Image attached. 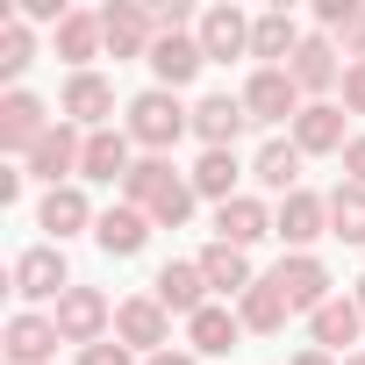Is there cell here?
<instances>
[{
  "label": "cell",
  "instance_id": "30",
  "mask_svg": "<svg viewBox=\"0 0 365 365\" xmlns=\"http://www.w3.org/2000/svg\"><path fill=\"white\" fill-rule=\"evenodd\" d=\"M187 179H194V194H201V201H215V208H222V201H237L244 165H237V150H201V165H194Z\"/></svg>",
  "mask_w": 365,
  "mask_h": 365
},
{
  "label": "cell",
  "instance_id": "4",
  "mask_svg": "<svg viewBox=\"0 0 365 365\" xmlns=\"http://www.w3.org/2000/svg\"><path fill=\"white\" fill-rule=\"evenodd\" d=\"M115 344H129V351H143V358L172 351V315L158 308V294H129V301H115Z\"/></svg>",
  "mask_w": 365,
  "mask_h": 365
},
{
  "label": "cell",
  "instance_id": "23",
  "mask_svg": "<svg viewBox=\"0 0 365 365\" xmlns=\"http://www.w3.org/2000/svg\"><path fill=\"white\" fill-rule=\"evenodd\" d=\"M201 65H208L201 36H158V43H150V72H158V86H165V93H179Z\"/></svg>",
  "mask_w": 365,
  "mask_h": 365
},
{
  "label": "cell",
  "instance_id": "21",
  "mask_svg": "<svg viewBox=\"0 0 365 365\" xmlns=\"http://www.w3.org/2000/svg\"><path fill=\"white\" fill-rule=\"evenodd\" d=\"M187 344H194V358H230V351L244 344V315L222 308V301H208V308L187 322Z\"/></svg>",
  "mask_w": 365,
  "mask_h": 365
},
{
  "label": "cell",
  "instance_id": "18",
  "mask_svg": "<svg viewBox=\"0 0 365 365\" xmlns=\"http://www.w3.org/2000/svg\"><path fill=\"white\" fill-rule=\"evenodd\" d=\"M58 322L51 315H36V308H22V315H8V365H51L58 358Z\"/></svg>",
  "mask_w": 365,
  "mask_h": 365
},
{
  "label": "cell",
  "instance_id": "40",
  "mask_svg": "<svg viewBox=\"0 0 365 365\" xmlns=\"http://www.w3.org/2000/svg\"><path fill=\"white\" fill-rule=\"evenodd\" d=\"M72 8H58V0H22V22H65Z\"/></svg>",
  "mask_w": 365,
  "mask_h": 365
},
{
  "label": "cell",
  "instance_id": "15",
  "mask_svg": "<svg viewBox=\"0 0 365 365\" xmlns=\"http://www.w3.org/2000/svg\"><path fill=\"white\" fill-rule=\"evenodd\" d=\"M194 36H201L208 65H230V58H251V15H244V8H208Z\"/></svg>",
  "mask_w": 365,
  "mask_h": 365
},
{
  "label": "cell",
  "instance_id": "19",
  "mask_svg": "<svg viewBox=\"0 0 365 365\" xmlns=\"http://www.w3.org/2000/svg\"><path fill=\"white\" fill-rule=\"evenodd\" d=\"M258 237H272V208H265L258 194H237V201H222V208H215V244L251 251Z\"/></svg>",
  "mask_w": 365,
  "mask_h": 365
},
{
  "label": "cell",
  "instance_id": "14",
  "mask_svg": "<svg viewBox=\"0 0 365 365\" xmlns=\"http://www.w3.org/2000/svg\"><path fill=\"white\" fill-rule=\"evenodd\" d=\"M294 86L308 93V101H322L329 86H344V51L329 43V36H301V51H294Z\"/></svg>",
  "mask_w": 365,
  "mask_h": 365
},
{
  "label": "cell",
  "instance_id": "44",
  "mask_svg": "<svg viewBox=\"0 0 365 365\" xmlns=\"http://www.w3.org/2000/svg\"><path fill=\"white\" fill-rule=\"evenodd\" d=\"M344 365H365V351H351V358H344Z\"/></svg>",
  "mask_w": 365,
  "mask_h": 365
},
{
  "label": "cell",
  "instance_id": "8",
  "mask_svg": "<svg viewBox=\"0 0 365 365\" xmlns=\"http://www.w3.org/2000/svg\"><path fill=\"white\" fill-rule=\"evenodd\" d=\"M244 108H251V122H301V108H308V93L294 86V72H251V86H244Z\"/></svg>",
  "mask_w": 365,
  "mask_h": 365
},
{
  "label": "cell",
  "instance_id": "20",
  "mask_svg": "<svg viewBox=\"0 0 365 365\" xmlns=\"http://www.w3.org/2000/svg\"><path fill=\"white\" fill-rule=\"evenodd\" d=\"M308 329H315V351L336 358V351H351V344L365 336V308H358L351 294H336V301H322V308L308 315Z\"/></svg>",
  "mask_w": 365,
  "mask_h": 365
},
{
  "label": "cell",
  "instance_id": "3",
  "mask_svg": "<svg viewBox=\"0 0 365 365\" xmlns=\"http://www.w3.org/2000/svg\"><path fill=\"white\" fill-rule=\"evenodd\" d=\"M79 158H86V129H72V122L58 115V122L43 129V143L22 158V172H29V179H43V187H72Z\"/></svg>",
  "mask_w": 365,
  "mask_h": 365
},
{
  "label": "cell",
  "instance_id": "37",
  "mask_svg": "<svg viewBox=\"0 0 365 365\" xmlns=\"http://www.w3.org/2000/svg\"><path fill=\"white\" fill-rule=\"evenodd\" d=\"M336 51H344V65H351V58H365V8H358V15L336 29Z\"/></svg>",
  "mask_w": 365,
  "mask_h": 365
},
{
  "label": "cell",
  "instance_id": "31",
  "mask_svg": "<svg viewBox=\"0 0 365 365\" xmlns=\"http://www.w3.org/2000/svg\"><path fill=\"white\" fill-rule=\"evenodd\" d=\"M237 315H244V329H251V336H272V329H287V315H294V308H287V294H279L272 279H258V287L237 301Z\"/></svg>",
  "mask_w": 365,
  "mask_h": 365
},
{
  "label": "cell",
  "instance_id": "7",
  "mask_svg": "<svg viewBox=\"0 0 365 365\" xmlns=\"http://www.w3.org/2000/svg\"><path fill=\"white\" fill-rule=\"evenodd\" d=\"M58 115L72 122V129H108V115H115V79H101V72H72L65 79V93H58Z\"/></svg>",
  "mask_w": 365,
  "mask_h": 365
},
{
  "label": "cell",
  "instance_id": "11",
  "mask_svg": "<svg viewBox=\"0 0 365 365\" xmlns=\"http://www.w3.org/2000/svg\"><path fill=\"white\" fill-rule=\"evenodd\" d=\"M272 237H279L287 251H308L315 237H329V201H322V194H308V187H301V194H287V201L272 208Z\"/></svg>",
  "mask_w": 365,
  "mask_h": 365
},
{
  "label": "cell",
  "instance_id": "9",
  "mask_svg": "<svg viewBox=\"0 0 365 365\" xmlns=\"http://www.w3.org/2000/svg\"><path fill=\"white\" fill-rule=\"evenodd\" d=\"M43 129H51V108H43L36 93H22V86H8V93H0V150L29 158V150L43 143Z\"/></svg>",
  "mask_w": 365,
  "mask_h": 365
},
{
  "label": "cell",
  "instance_id": "26",
  "mask_svg": "<svg viewBox=\"0 0 365 365\" xmlns=\"http://www.w3.org/2000/svg\"><path fill=\"white\" fill-rule=\"evenodd\" d=\"M179 179H187V172H179L172 158H136V165H129V179H122V201L150 215V208H158V201L179 187Z\"/></svg>",
  "mask_w": 365,
  "mask_h": 365
},
{
  "label": "cell",
  "instance_id": "39",
  "mask_svg": "<svg viewBox=\"0 0 365 365\" xmlns=\"http://www.w3.org/2000/svg\"><path fill=\"white\" fill-rule=\"evenodd\" d=\"M344 179H351V187H365V136L344 143Z\"/></svg>",
  "mask_w": 365,
  "mask_h": 365
},
{
  "label": "cell",
  "instance_id": "36",
  "mask_svg": "<svg viewBox=\"0 0 365 365\" xmlns=\"http://www.w3.org/2000/svg\"><path fill=\"white\" fill-rule=\"evenodd\" d=\"M344 115H365V58L344 65Z\"/></svg>",
  "mask_w": 365,
  "mask_h": 365
},
{
  "label": "cell",
  "instance_id": "13",
  "mask_svg": "<svg viewBox=\"0 0 365 365\" xmlns=\"http://www.w3.org/2000/svg\"><path fill=\"white\" fill-rule=\"evenodd\" d=\"M294 51H301V22H294L287 8H265V15L251 22V58H258V72H287Z\"/></svg>",
  "mask_w": 365,
  "mask_h": 365
},
{
  "label": "cell",
  "instance_id": "2",
  "mask_svg": "<svg viewBox=\"0 0 365 365\" xmlns=\"http://www.w3.org/2000/svg\"><path fill=\"white\" fill-rule=\"evenodd\" d=\"M8 279H15V294H22V301H51V308H58V301L72 294L65 244H29V251L15 258V272H8Z\"/></svg>",
  "mask_w": 365,
  "mask_h": 365
},
{
  "label": "cell",
  "instance_id": "16",
  "mask_svg": "<svg viewBox=\"0 0 365 365\" xmlns=\"http://www.w3.org/2000/svg\"><path fill=\"white\" fill-rule=\"evenodd\" d=\"M244 122H251V108H244V93H208V101L194 108V136H201L208 150H237V136H244Z\"/></svg>",
  "mask_w": 365,
  "mask_h": 365
},
{
  "label": "cell",
  "instance_id": "42",
  "mask_svg": "<svg viewBox=\"0 0 365 365\" xmlns=\"http://www.w3.org/2000/svg\"><path fill=\"white\" fill-rule=\"evenodd\" d=\"M294 365H344V358H329V351H315V344H308V351H294Z\"/></svg>",
  "mask_w": 365,
  "mask_h": 365
},
{
  "label": "cell",
  "instance_id": "24",
  "mask_svg": "<svg viewBox=\"0 0 365 365\" xmlns=\"http://www.w3.org/2000/svg\"><path fill=\"white\" fill-rule=\"evenodd\" d=\"M251 179H258L265 194H279V201L301 194V143H294V136H272V143L251 158Z\"/></svg>",
  "mask_w": 365,
  "mask_h": 365
},
{
  "label": "cell",
  "instance_id": "6",
  "mask_svg": "<svg viewBox=\"0 0 365 365\" xmlns=\"http://www.w3.org/2000/svg\"><path fill=\"white\" fill-rule=\"evenodd\" d=\"M265 279L287 294V308H308V315H315L322 301H336V294H329V265H322L315 251H287V258H279Z\"/></svg>",
  "mask_w": 365,
  "mask_h": 365
},
{
  "label": "cell",
  "instance_id": "10",
  "mask_svg": "<svg viewBox=\"0 0 365 365\" xmlns=\"http://www.w3.org/2000/svg\"><path fill=\"white\" fill-rule=\"evenodd\" d=\"M150 294H158V308H165V315H187V322H194V315L208 308V294H215V287H208L201 258H172V265L150 279Z\"/></svg>",
  "mask_w": 365,
  "mask_h": 365
},
{
  "label": "cell",
  "instance_id": "43",
  "mask_svg": "<svg viewBox=\"0 0 365 365\" xmlns=\"http://www.w3.org/2000/svg\"><path fill=\"white\" fill-rule=\"evenodd\" d=\"M351 301H358V308H365V272H358V279H351Z\"/></svg>",
  "mask_w": 365,
  "mask_h": 365
},
{
  "label": "cell",
  "instance_id": "22",
  "mask_svg": "<svg viewBox=\"0 0 365 365\" xmlns=\"http://www.w3.org/2000/svg\"><path fill=\"white\" fill-rule=\"evenodd\" d=\"M129 150H136L129 129H93V136H86V158H79V179H108V187L129 179V165H136Z\"/></svg>",
  "mask_w": 365,
  "mask_h": 365
},
{
  "label": "cell",
  "instance_id": "29",
  "mask_svg": "<svg viewBox=\"0 0 365 365\" xmlns=\"http://www.w3.org/2000/svg\"><path fill=\"white\" fill-rule=\"evenodd\" d=\"M201 272H208V287H215V294H230V301H244V294L258 287L251 251H237V244H208V251H201Z\"/></svg>",
  "mask_w": 365,
  "mask_h": 365
},
{
  "label": "cell",
  "instance_id": "12",
  "mask_svg": "<svg viewBox=\"0 0 365 365\" xmlns=\"http://www.w3.org/2000/svg\"><path fill=\"white\" fill-rule=\"evenodd\" d=\"M101 36H108L115 58H150L158 22H150V8H136V0H108L101 8Z\"/></svg>",
  "mask_w": 365,
  "mask_h": 365
},
{
  "label": "cell",
  "instance_id": "32",
  "mask_svg": "<svg viewBox=\"0 0 365 365\" xmlns=\"http://www.w3.org/2000/svg\"><path fill=\"white\" fill-rule=\"evenodd\" d=\"M329 237L365 244V187H351V179H336V194H329Z\"/></svg>",
  "mask_w": 365,
  "mask_h": 365
},
{
  "label": "cell",
  "instance_id": "25",
  "mask_svg": "<svg viewBox=\"0 0 365 365\" xmlns=\"http://www.w3.org/2000/svg\"><path fill=\"white\" fill-rule=\"evenodd\" d=\"M36 222L51 230V244H65V237H79V230H93L101 215H93V201H86L79 187H51V194H43V208H36Z\"/></svg>",
  "mask_w": 365,
  "mask_h": 365
},
{
  "label": "cell",
  "instance_id": "28",
  "mask_svg": "<svg viewBox=\"0 0 365 365\" xmlns=\"http://www.w3.org/2000/svg\"><path fill=\"white\" fill-rule=\"evenodd\" d=\"M143 237H150V215H143V208H129V201H122V208H108V215L93 222V244H101L108 258H136V251H143Z\"/></svg>",
  "mask_w": 365,
  "mask_h": 365
},
{
  "label": "cell",
  "instance_id": "33",
  "mask_svg": "<svg viewBox=\"0 0 365 365\" xmlns=\"http://www.w3.org/2000/svg\"><path fill=\"white\" fill-rule=\"evenodd\" d=\"M29 58H36L29 22H22V15H0V79H22V72H29Z\"/></svg>",
  "mask_w": 365,
  "mask_h": 365
},
{
  "label": "cell",
  "instance_id": "5",
  "mask_svg": "<svg viewBox=\"0 0 365 365\" xmlns=\"http://www.w3.org/2000/svg\"><path fill=\"white\" fill-rule=\"evenodd\" d=\"M51 322H58V336H65V344H79V351H86V344H101V336L115 329V308H108V294H101V287H72V294L51 308Z\"/></svg>",
  "mask_w": 365,
  "mask_h": 365
},
{
  "label": "cell",
  "instance_id": "34",
  "mask_svg": "<svg viewBox=\"0 0 365 365\" xmlns=\"http://www.w3.org/2000/svg\"><path fill=\"white\" fill-rule=\"evenodd\" d=\"M194 201H201V194H194V179H179V187H172V194L150 208V222H158V230H179V222L194 215Z\"/></svg>",
  "mask_w": 365,
  "mask_h": 365
},
{
  "label": "cell",
  "instance_id": "38",
  "mask_svg": "<svg viewBox=\"0 0 365 365\" xmlns=\"http://www.w3.org/2000/svg\"><path fill=\"white\" fill-rule=\"evenodd\" d=\"M351 15H358V0H315V22L322 29H344Z\"/></svg>",
  "mask_w": 365,
  "mask_h": 365
},
{
  "label": "cell",
  "instance_id": "1",
  "mask_svg": "<svg viewBox=\"0 0 365 365\" xmlns=\"http://www.w3.org/2000/svg\"><path fill=\"white\" fill-rule=\"evenodd\" d=\"M122 129L143 143V158H165L179 136L194 129V108H179V93L150 86V93H136V101H129V122H122Z\"/></svg>",
  "mask_w": 365,
  "mask_h": 365
},
{
  "label": "cell",
  "instance_id": "35",
  "mask_svg": "<svg viewBox=\"0 0 365 365\" xmlns=\"http://www.w3.org/2000/svg\"><path fill=\"white\" fill-rule=\"evenodd\" d=\"M79 365H136V351H129V344H115V336H101V344H86V351H79Z\"/></svg>",
  "mask_w": 365,
  "mask_h": 365
},
{
  "label": "cell",
  "instance_id": "27",
  "mask_svg": "<svg viewBox=\"0 0 365 365\" xmlns=\"http://www.w3.org/2000/svg\"><path fill=\"white\" fill-rule=\"evenodd\" d=\"M108 51V36H101V15H86V8H72L65 22H58V58L72 65V72H93V58Z\"/></svg>",
  "mask_w": 365,
  "mask_h": 365
},
{
  "label": "cell",
  "instance_id": "17",
  "mask_svg": "<svg viewBox=\"0 0 365 365\" xmlns=\"http://www.w3.org/2000/svg\"><path fill=\"white\" fill-rule=\"evenodd\" d=\"M294 143H301V158H344V108L336 101H308L301 108V122H294Z\"/></svg>",
  "mask_w": 365,
  "mask_h": 365
},
{
  "label": "cell",
  "instance_id": "41",
  "mask_svg": "<svg viewBox=\"0 0 365 365\" xmlns=\"http://www.w3.org/2000/svg\"><path fill=\"white\" fill-rule=\"evenodd\" d=\"M143 365H201L194 351H158V358H143Z\"/></svg>",
  "mask_w": 365,
  "mask_h": 365
}]
</instances>
